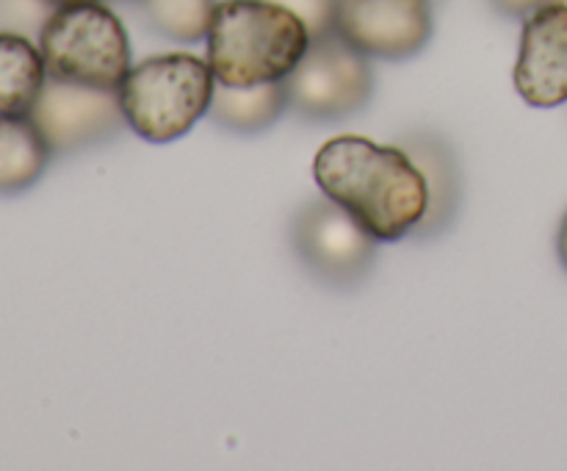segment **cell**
Returning a JSON list of instances; mask_svg holds the SVG:
<instances>
[{
    "label": "cell",
    "mask_w": 567,
    "mask_h": 471,
    "mask_svg": "<svg viewBox=\"0 0 567 471\" xmlns=\"http://www.w3.org/2000/svg\"><path fill=\"white\" fill-rule=\"evenodd\" d=\"M502 14L507 17H529L532 11L540 9V6L551 3V0H491Z\"/></svg>",
    "instance_id": "17"
},
{
    "label": "cell",
    "mask_w": 567,
    "mask_h": 471,
    "mask_svg": "<svg viewBox=\"0 0 567 471\" xmlns=\"http://www.w3.org/2000/svg\"><path fill=\"white\" fill-rule=\"evenodd\" d=\"M313 177L380 242H399L421 225L430 208L424 172L408 150L365 136H336L316 153Z\"/></svg>",
    "instance_id": "1"
},
{
    "label": "cell",
    "mask_w": 567,
    "mask_h": 471,
    "mask_svg": "<svg viewBox=\"0 0 567 471\" xmlns=\"http://www.w3.org/2000/svg\"><path fill=\"white\" fill-rule=\"evenodd\" d=\"M291 236L302 264L332 286H354L363 280L374 266L380 242L330 197L305 205L293 219Z\"/></svg>",
    "instance_id": "6"
},
{
    "label": "cell",
    "mask_w": 567,
    "mask_h": 471,
    "mask_svg": "<svg viewBox=\"0 0 567 471\" xmlns=\"http://www.w3.org/2000/svg\"><path fill=\"white\" fill-rule=\"evenodd\" d=\"M53 6L48 0H0V31H14L28 37V33H42L44 22L53 14Z\"/></svg>",
    "instance_id": "15"
},
{
    "label": "cell",
    "mask_w": 567,
    "mask_h": 471,
    "mask_svg": "<svg viewBox=\"0 0 567 471\" xmlns=\"http://www.w3.org/2000/svg\"><path fill=\"white\" fill-rule=\"evenodd\" d=\"M515 89L535 109L567 103V3L551 0L532 11L520 33Z\"/></svg>",
    "instance_id": "9"
},
{
    "label": "cell",
    "mask_w": 567,
    "mask_h": 471,
    "mask_svg": "<svg viewBox=\"0 0 567 471\" xmlns=\"http://www.w3.org/2000/svg\"><path fill=\"white\" fill-rule=\"evenodd\" d=\"M53 9H61V6H78V3H103V0H48Z\"/></svg>",
    "instance_id": "19"
},
{
    "label": "cell",
    "mask_w": 567,
    "mask_h": 471,
    "mask_svg": "<svg viewBox=\"0 0 567 471\" xmlns=\"http://www.w3.org/2000/svg\"><path fill=\"white\" fill-rule=\"evenodd\" d=\"M271 3H280L288 11H293L308 25L310 39L336 31L338 0H271Z\"/></svg>",
    "instance_id": "16"
},
{
    "label": "cell",
    "mask_w": 567,
    "mask_h": 471,
    "mask_svg": "<svg viewBox=\"0 0 567 471\" xmlns=\"http://www.w3.org/2000/svg\"><path fill=\"white\" fill-rule=\"evenodd\" d=\"M44 83L42 50L22 33L0 31V116L31 114Z\"/></svg>",
    "instance_id": "10"
},
{
    "label": "cell",
    "mask_w": 567,
    "mask_h": 471,
    "mask_svg": "<svg viewBox=\"0 0 567 471\" xmlns=\"http://www.w3.org/2000/svg\"><path fill=\"white\" fill-rule=\"evenodd\" d=\"M50 78L94 89H120L131 72V39L120 17L103 3L61 6L39 33Z\"/></svg>",
    "instance_id": "4"
},
{
    "label": "cell",
    "mask_w": 567,
    "mask_h": 471,
    "mask_svg": "<svg viewBox=\"0 0 567 471\" xmlns=\"http://www.w3.org/2000/svg\"><path fill=\"white\" fill-rule=\"evenodd\" d=\"M408 155L424 172L426 188H430V208H426V216L415 231L432 233L435 227L446 225V219L454 214V205L460 199L457 164H454L452 153L435 136H424V133L410 139Z\"/></svg>",
    "instance_id": "13"
},
{
    "label": "cell",
    "mask_w": 567,
    "mask_h": 471,
    "mask_svg": "<svg viewBox=\"0 0 567 471\" xmlns=\"http://www.w3.org/2000/svg\"><path fill=\"white\" fill-rule=\"evenodd\" d=\"M53 147L31 114L0 116V194L25 192L42 177Z\"/></svg>",
    "instance_id": "11"
},
{
    "label": "cell",
    "mask_w": 567,
    "mask_h": 471,
    "mask_svg": "<svg viewBox=\"0 0 567 471\" xmlns=\"http://www.w3.org/2000/svg\"><path fill=\"white\" fill-rule=\"evenodd\" d=\"M216 75L192 53L150 55L131 66L120 83V103L133 131L153 144H166L192 131L210 111Z\"/></svg>",
    "instance_id": "3"
},
{
    "label": "cell",
    "mask_w": 567,
    "mask_h": 471,
    "mask_svg": "<svg viewBox=\"0 0 567 471\" xmlns=\"http://www.w3.org/2000/svg\"><path fill=\"white\" fill-rule=\"evenodd\" d=\"M288 109L308 120H341L363 109L374 92L369 55L336 31L310 39L308 53L286 78Z\"/></svg>",
    "instance_id": "5"
},
{
    "label": "cell",
    "mask_w": 567,
    "mask_h": 471,
    "mask_svg": "<svg viewBox=\"0 0 567 471\" xmlns=\"http://www.w3.org/2000/svg\"><path fill=\"white\" fill-rule=\"evenodd\" d=\"M205 39L216 83L225 86L286 81L310 48L308 25L271 0H221Z\"/></svg>",
    "instance_id": "2"
},
{
    "label": "cell",
    "mask_w": 567,
    "mask_h": 471,
    "mask_svg": "<svg viewBox=\"0 0 567 471\" xmlns=\"http://www.w3.org/2000/svg\"><path fill=\"white\" fill-rule=\"evenodd\" d=\"M336 33L369 59L402 61L432 37L430 0H338Z\"/></svg>",
    "instance_id": "8"
},
{
    "label": "cell",
    "mask_w": 567,
    "mask_h": 471,
    "mask_svg": "<svg viewBox=\"0 0 567 471\" xmlns=\"http://www.w3.org/2000/svg\"><path fill=\"white\" fill-rule=\"evenodd\" d=\"M557 253H559V260H563V266L567 269V214L557 233Z\"/></svg>",
    "instance_id": "18"
},
{
    "label": "cell",
    "mask_w": 567,
    "mask_h": 471,
    "mask_svg": "<svg viewBox=\"0 0 567 471\" xmlns=\"http://www.w3.org/2000/svg\"><path fill=\"white\" fill-rule=\"evenodd\" d=\"M31 120L44 133L53 153L92 147L127 125L116 89H94L50 75L31 109Z\"/></svg>",
    "instance_id": "7"
},
{
    "label": "cell",
    "mask_w": 567,
    "mask_h": 471,
    "mask_svg": "<svg viewBox=\"0 0 567 471\" xmlns=\"http://www.w3.org/2000/svg\"><path fill=\"white\" fill-rule=\"evenodd\" d=\"M288 109L286 81L260 83V86H225L216 83L210 100V120L221 127L241 133H255L277 122V116Z\"/></svg>",
    "instance_id": "12"
},
{
    "label": "cell",
    "mask_w": 567,
    "mask_h": 471,
    "mask_svg": "<svg viewBox=\"0 0 567 471\" xmlns=\"http://www.w3.org/2000/svg\"><path fill=\"white\" fill-rule=\"evenodd\" d=\"M153 31L175 42H199L208 37L216 0H133Z\"/></svg>",
    "instance_id": "14"
}]
</instances>
